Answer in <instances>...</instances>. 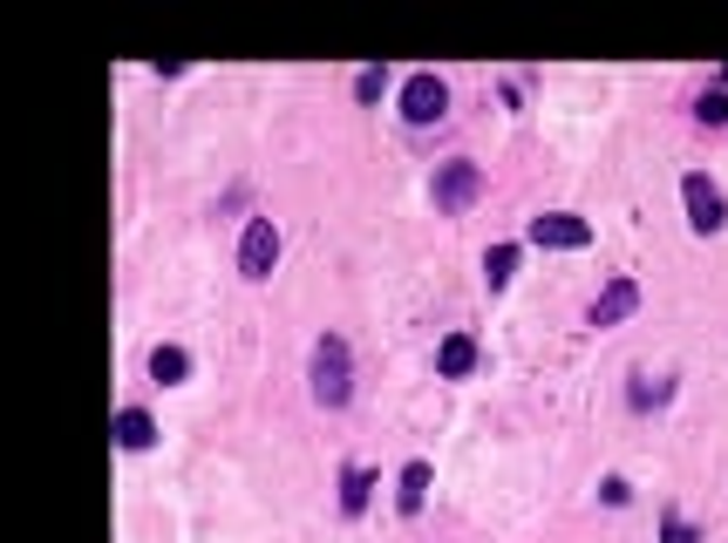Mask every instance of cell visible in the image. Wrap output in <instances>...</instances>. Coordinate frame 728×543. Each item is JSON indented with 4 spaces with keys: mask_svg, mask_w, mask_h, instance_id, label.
Here are the masks:
<instances>
[{
    "mask_svg": "<svg viewBox=\"0 0 728 543\" xmlns=\"http://www.w3.org/2000/svg\"><path fill=\"white\" fill-rule=\"evenodd\" d=\"M422 503H430V462H409V469H401V489H395V509L422 516Z\"/></svg>",
    "mask_w": 728,
    "mask_h": 543,
    "instance_id": "cell-9",
    "label": "cell"
},
{
    "mask_svg": "<svg viewBox=\"0 0 728 543\" xmlns=\"http://www.w3.org/2000/svg\"><path fill=\"white\" fill-rule=\"evenodd\" d=\"M436 374H443V380L476 374V340H470V333H449V340L436 347Z\"/></svg>",
    "mask_w": 728,
    "mask_h": 543,
    "instance_id": "cell-8",
    "label": "cell"
},
{
    "mask_svg": "<svg viewBox=\"0 0 728 543\" xmlns=\"http://www.w3.org/2000/svg\"><path fill=\"white\" fill-rule=\"evenodd\" d=\"M524 238L545 245V251H586V245H592V224L572 218V211H545V218L524 224Z\"/></svg>",
    "mask_w": 728,
    "mask_h": 543,
    "instance_id": "cell-5",
    "label": "cell"
},
{
    "mask_svg": "<svg viewBox=\"0 0 728 543\" xmlns=\"http://www.w3.org/2000/svg\"><path fill=\"white\" fill-rule=\"evenodd\" d=\"M368 489H374V476H368V469H341V509H347V516H361V509H368Z\"/></svg>",
    "mask_w": 728,
    "mask_h": 543,
    "instance_id": "cell-13",
    "label": "cell"
},
{
    "mask_svg": "<svg viewBox=\"0 0 728 543\" xmlns=\"http://www.w3.org/2000/svg\"><path fill=\"white\" fill-rule=\"evenodd\" d=\"M634 313H640V286H634V279H613V286L592 299V326H620Z\"/></svg>",
    "mask_w": 728,
    "mask_h": 543,
    "instance_id": "cell-7",
    "label": "cell"
},
{
    "mask_svg": "<svg viewBox=\"0 0 728 543\" xmlns=\"http://www.w3.org/2000/svg\"><path fill=\"white\" fill-rule=\"evenodd\" d=\"M184 374H191V353H184V347H157V353H150V380L178 387Z\"/></svg>",
    "mask_w": 728,
    "mask_h": 543,
    "instance_id": "cell-12",
    "label": "cell"
},
{
    "mask_svg": "<svg viewBox=\"0 0 728 543\" xmlns=\"http://www.w3.org/2000/svg\"><path fill=\"white\" fill-rule=\"evenodd\" d=\"M667 543H701V530H694V523H681V516H667Z\"/></svg>",
    "mask_w": 728,
    "mask_h": 543,
    "instance_id": "cell-16",
    "label": "cell"
},
{
    "mask_svg": "<svg viewBox=\"0 0 728 543\" xmlns=\"http://www.w3.org/2000/svg\"><path fill=\"white\" fill-rule=\"evenodd\" d=\"M694 116L708 122V129H721V122H728V82H721L715 95H701V109H694Z\"/></svg>",
    "mask_w": 728,
    "mask_h": 543,
    "instance_id": "cell-14",
    "label": "cell"
},
{
    "mask_svg": "<svg viewBox=\"0 0 728 543\" xmlns=\"http://www.w3.org/2000/svg\"><path fill=\"white\" fill-rule=\"evenodd\" d=\"M355 380H347V340L341 333H320L314 340V401L320 408H347Z\"/></svg>",
    "mask_w": 728,
    "mask_h": 543,
    "instance_id": "cell-1",
    "label": "cell"
},
{
    "mask_svg": "<svg viewBox=\"0 0 728 543\" xmlns=\"http://www.w3.org/2000/svg\"><path fill=\"white\" fill-rule=\"evenodd\" d=\"M401 116H409L416 129H430V122H443L449 116V89H443V75H409V82H401Z\"/></svg>",
    "mask_w": 728,
    "mask_h": 543,
    "instance_id": "cell-4",
    "label": "cell"
},
{
    "mask_svg": "<svg viewBox=\"0 0 728 543\" xmlns=\"http://www.w3.org/2000/svg\"><path fill=\"white\" fill-rule=\"evenodd\" d=\"M511 272H518V245H490V251H484V286H490V293H505V286H511Z\"/></svg>",
    "mask_w": 728,
    "mask_h": 543,
    "instance_id": "cell-11",
    "label": "cell"
},
{
    "mask_svg": "<svg viewBox=\"0 0 728 543\" xmlns=\"http://www.w3.org/2000/svg\"><path fill=\"white\" fill-rule=\"evenodd\" d=\"M150 442H157V422H150L143 415V408H123V415H116V449H150Z\"/></svg>",
    "mask_w": 728,
    "mask_h": 543,
    "instance_id": "cell-10",
    "label": "cell"
},
{
    "mask_svg": "<svg viewBox=\"0 0 728 543\" xmlns=\"http://www.w3.org/2000/svg\"><path fill=\"white\" fill-rule=\"evenodd\" d=\"M272 266H280V224H272V218H245L239 272H245V279H272Z\"/></svg>",
    "mask_w": 728,
    "mask_h": 543,
    "instance_id": "cell-3",
    "label": "cell"
},
{
    "mask_svg": "<svg viewBox=\"0 0 728 543\" xmlns=\"http://www.w3.org/2000/svg\"><path fill=\"white\" fill-rule=\"evenodd\" d=\"M382 82H388L382 68H361V75H355V95H361V102H374V95H382Z\"/></svg>",
    "mask_w": 728,
    "mask_h": 543,
    "instance_id": "cell-15",
    "label": "cell"
},
{
    "mask_svg": "<svg viewBox=\"0 0 728 543\" xmlns=\"http://www.w3.org/2000/svg\"><path fill=\"white\" fill-rule=\"evenodd\" d=\"M681 204H688V224L701 231V238H715V231L728 224V204H721V191H715L701 170H688V177H681Z\"/></svg>",
    "mask_w": 728,
    "mask_h": 543,
    "instance_id": "cell-6",
    "label": "cell"
},
{
    "mask_svg": "<svg viewBox=\"0 0 728 543\" xmlns=\"http://www.w3.org/2000/svg\"><path fill=\"white\" fill-rule=\"evenodd\" d=\"M430 197H436V211H443V218H463L470 204L484 197V164H470V157L443 164V170H436V184H430Z\"/></svg>",
    "mask_w": 728,
    "mask_h": 543,
    "instance_id": "cell-2",
    "label": "cell"
}]
</instances>
